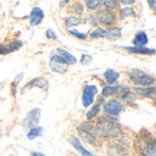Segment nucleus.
<instances>
[{
    "mask_svg": "<svg viewBox=\"0 0 156 156\" xmlns=\"http://www.w3.org/2000/svg\"><path fill=\"white\" fill-rule=\"evenodd\" d=\"M30 85H35V87H38V88H41V90H48L49 88V83H48V80H46L45 77H38V78H35V80H32L29 84H26V85L22 88V93L23 91H26Z\"/></svg>",
    "mask_w": 156,
    "mask_h": 156,
    "instance_id": "14",
    "label": "nucleus"
},
{
    "mask_svg": "<svg viewBox=\"0 0 156 156\" xmlns=\"http://www.w3.org/2000/svg\"><path fill=\"white\" fill-rule=\"evenodd\" d=\"M22 78H23V74H19V75H17V77H16V80L13 81V87H16L17 84H19V81H20Z\"/></svg>",
    "mask_w": 156,
    "mask_h": 156,
    "instance_id": "38",
    "label": "nucleus"
},
{
    "mask_svg": "<svg viewBox=\"0 0 156 156\" xmlns=\"http://www.w3.org/2000/svg\"><path fill=\"white\" fill-rule=\"evenodd\" d=\"M30 156H45L44 153H39V152H32L30 153Z\"/></svg>",
    "mask_w": 156,
    "mask_h": 156,
    "instance_id": "39",
    "label": "nucleus"
},
{
    "mask_svg": "<svg viewBox=\"0 0 156 156\" xmlns=\"http://www.w3.org/2000/svg\"><path fill=\"white\" fill-rule=\"evenodd\" d=\"M101 5H104L107 10L117 12V9L120 7V2L119 0H101Z\"/></svg>",
    "mask_w": 156,
    "mask_h": 156,
    "instance_id": "26",
    "label": "nucleus"
},
{
    "mask_svg": "<svg viewBox=\"0 0 156 156\" xmlns=\"http://www.w3.org/2000/svg\"><path fill=\"white\" fill-rule=\"evenodd\" d=\"M95 134L100 140H108V142H116L123 136V129L119 124L114 117L108 116H97L94 124Z\"/></svg>",
    "mask_w": 156,
    "mask_h": 156,
    "instance_id": "1",
    "label": "nucleus"
},
{
    "mask_svg": "<svg viewBox=\"0 0 156 156\" xmlns=\"http://www.w3.org/2000/svg\"><path fill=\"white\" fill-rule=\"evenodd\" d=\"M123 110H124V104H123L120 100L114 98V97L106 100L104 104H103V112H104V114L108 117H114V119H116Z\"/></svg>",
    "mask_w": 156,
    "mask_h": 156,
    "instance_id": "5",
    "label": "nucleus"
},
{
    "mask_svg": "<svg viewBox=\"0 0 156 156\" xmlns=\"http://www.w3.org/2000/svg\"><path fill=\"white\" fill-rule=\"evenodd\" d=\"M87 19H88L87 22H88V23H91L93 26H95V25H97V20H95V16H93V15H90V16L87 17Z\"/></svg>",
    "mask_w": 156,
    "mask_h": 156,
    "instance_id": "34",
    "label": "nucleus"
},
{
    "mask_svg": "<svg viewBox=\"0 0 156 156\" xmlns=\"http://www.w3.org/2000/svg\"><path fill=\"white\" fill-rule=\"evenodd\" d=\"M104 38L108 41H117L122 38V29L119 26H110L108 29H106L104 32Z\"/></svg>",
    "mask_w": 156,
    "mask_h": 156,
    "instance_id": "17",
    "label": "nucleus"
},
{
    "mask_svg": "<svg viewBox=\"0 0 156 156\" xmlns=\"http://www.w3.org/2000/svg\"><path fill=\"white\" fill-rule=\"evenodd\" d=\"M0 137H2V130H0Z\"/></svg>",
    "mask_w": 156,
    "mask_h": 156,
    "instance_id": "40",
    "label": "nucleus"
},
{
    "mask_svg": "<svg viewBox=\"0 0 156 156\" xmlns=\"http://www.w3.org/2000/svg\"><path fill=\"white\" fill-rule=\"evenodd\" d=\"M104 32H106V29H104V28H94V30H91L88 36H90L91 39L104 38Z\"/></svg>",
    "mask_w": 156,
    "mask_h": 156,
    "instance_id": "28",
    "label": "nucleus"
},
{
    "mask_svg": "<svg viewBox=\"0 0 156 156\" xmlns=\"http://www.w3.org/2000/svg\"><path fill=\"white\" fill-rule=\"evenodd\" d=\"M124 51H127L130 54H136V55H155V49L153 48H137V46H124Z\"/></svg>",
    "mask_w": 156,
    "mask_h": 156,
    "instance_id": "15",
    "label": "nucleus"
},
{
    "mask_svg": "<svg viewBox=\"0 0 156 156\" xmlns=\"http://www.w3.org/2000/svg\"><path fill=\"white\" fill-rule=\"evenodd\" d=\"M133 93L136 95H140L143 98H153L155 97V85H149V87H133Z\"/></svg>",
    "mask_w": 156,
    "mask_h": 156,
    "instance_id": "11",
    "label": "nucleus"
},
{
    "mask_svg": "<svg viewBox=\"0 0 156 156\" xmlns=\"http://www.w3.org/2000/svg\"><path fill=\"white\" fill-rule=\"evenodd\" d=\"M127 77L129 81L134 84V87H149V85H153V83H155V78L152 77L151 74L140 71V69L127 71Z\"/></svg>",
    "mask_w": 156,
    "mask_h": 156,
    "instance_id": "3",
    "label": "nucleus"
},
{
    "mask_svg": "<svg viewBox=\"0 0 156 156\" xmlns=\"http://www.w3.org/2000/svg\"><path fill=\"white\" fill-rule=\"evenodd\" d=\"M54 55H58L59 58H62L67 65H74V64H77V58H75L73 54H69L68 51L62 49V48H56V49H54Z\"/></svg>",
    "mask_w": 156,
    "mask_h": 156,
    "instance_id": "12",
    "label": "nucleus"
},
{
    "mask_svg": "<svg viewBox=\"0 0 156 156\" xmlns=\"http://www.w3.org/2000/svg\"><path fill=\"white\" fill-rule=\"evenodd\" d=\"M42 132H44V129H42V127H38V126H35V127L29 129V132H28V139H29V140L36 139V137H39V136L42 134Z\"/></svg>",
    "mask_w": 156,
    "mask_h": 156,
    "instance_id": "27",
    "label": "nucleus"
},
{
    "mask_svg": "<svg viewBox=\"0 0 156 156\" xmlns=\"http://www.w3.org/2000/svg\"><path fill=\"white\" fill-rule=\"evenodd\" d=\"M84 6L90 12H98L101 9V0H84Z\"/></svg>",
    "mask_w": 156,
    "mask_h": 156,
    "instance_id": "25",
    "label": "nucleus"
},
{
    "mask_svg": "<svg viewBox=\"0 0 156 156\" xmlns=\"http://www.w3.org/2000/svg\"><path fill=\"white\" fill-rule=\"evenodd\" d=\"M97 87L94 84H85L83 88V106L90 107L95 101V94H97Z\"/></svg>",
    "mask_w": 156,
    "mask_h": 156,
    "instance_id": "8",
    "label": "nucleus"
},
{
    "mask_svg": "<svg viewBox=\"0 0 156 156\" xmlns=\"http://www.w3.org/2000/svg\"><path fill=\"white\" fill-rule=\"evenodd\" d=\"M49 68L54 71V73L64 74V73H67L68 65L65 64V61H64L62 58H59L58 55H52L49 59Z\"/></svg>",
    "mask_w": 156,
    "mask_h": 156,
    "instance_id": "9",
    "label": "nucleus"
},
{
    "mask_svg": "<svg viewBox=\"0 0 156 156\" xmlns=\"http://www.w3.org/2000/svg\"><path fill=\"white\" fill-rule=\"evenodd\" d=\"M69 3H71V0H61V2H59V7L64 9V7H67Z\"/></svg>",
    "mask_w": 156,
    "mask_h": 156,
    "instance_id": "36",
    "label": "nucleus"
},
{
    "mask_svg": "<svg viewBox=\"0 0 156 156\" xmlns=\"http://www.w3.org/2000/svg\"><path fill=\"white\" fill-rule=\"evenodd\" d=\"M147 42H149V36H147L146 32L139 30L137 34L134 35V38H133V45L134 46H137V48H143V46L147 45Z\"/></svg>",
    "mask_w": 156,
    "mask_h": 156,
    "instance_id": "16",
    "label": "nucleus"
},
{
    "mask_svg": "<svg viewBox=\"0 0 156 156\" xmlns=\"http://www.w3.org/2000/svg\"><path fill=\"white\" fill-rule=\"evenodd\" d=\"M117 12L119 13H116L117 15V19H122V20H126V19H129V17H133L136 13H134L133 7H130V6H124V7H119L117 9Z\"/></svg>",
    "mask_w": 156,
    "mask_h": 156,
    "instance_id": "20",
    "label": "nucleus"
},
{
    "mask_svg": "<svg viewBox=\"0 0 156 156\" xmlns=\"http://www.w3.org/2000/svg\"><path fill=\"white\" fill-rule=\"evenodd\" d=\"M0 100H2V98H0Z\"/></svg>",
    "mask_w": 156,
    "mask_h": 156,
    "instance_id": "41",
    "label": "nucleus"
},
{
    "mask_svg": "<svg viewBox=\"0 0 156 156\" xmlns=\"http://www.w3.org/2000/svg\"><path fill=\"white\" fill-rule=\"evenodd\" d=\"M97 15H95V20L98 25L101 26H116V22L119 20L117 19V15L116 12H110L107 10V9H100L98 12H95Z\"/></svg>",
    "mask_w": 156,
    "mask_h": 156,
    "instance_id": "6",
    "label": "nucleus"
},
{
    "mask_svg": "<svg viewBox=\"0 0 156 156\" xmlns=\"http://www.w3.org/2000/svg\"><path fill=\"white\" fill-rule=\"evenodd\" d=\"M103 78H104V81H106L107 84H116L117 80L120 78V73L116 71V69H113V68H110V69H106V71H104Z\"/></svg>",
    "mask_w": 156,
    "mask_h": 156,
    "instance_id": "19",
    "label": "nucleus"
},
{
    "mask_svg": "<svg viewBox=\"0 0 156 156\" xmlns=\"http://www.w3.org/2000/svg\"><path fill=\"white\" fill-rule=\"evenodd\" d=\"M149 134H146L145 137L139 136V137L136 139V149H139V152L143 156H155L156 155L155 142H153V139H152Z\"/></svg>",
    "mask_w": 156,
    "mask_h": 156,
    "instance_id": "4",
    "label": "nucleus"
},
{
    "mask_svg": "<svg viewBox=\"0 0 156 156\" xmlns=\"http://www.w3.org/2000/svg\"><path fill=\"white\" fill-rule=\"evenodd\" d=\"M68 32H69V35H73V36H75V38H78V39H81V41H85V39L88 38V35H87V34L78 32V30H75V29H69Z\"/></svg>",
    "mask_w": 156,
    "mask_h": 156,
    "instance_id": "29",
    "label": "nucleus"
},
{
    "mask_svg": "<svg viewBox=\"0 0 156 156\" xmlns=\"http://www.w3.org/2000/svg\"><path fill=\"white\" fill-rule=\"evenodd\" d=\"M7 54H10L9 45L7 44H0V55H7Z\"/></svg>",
    "mask_w": 156,
    "mask_h": 156,
    "instance_id": "31",
    "label": "nucleus"
},
{
    "mask_svg": "<svg viewBox=\"0 0 156 156\" xmlns=\"http://www.w3.org/2000/svg\"><path fill=\"white\" fill-rule=\"evenodd\" d=\"M39 117H41V110L39 108H34L26 114V117L23 119V127L25 129H32L39 123Z\"/></svg>",
    "mask_w": 156,
    "mask_h": 156,
    "instance_id": "10",
    "label": "nucleus"
},
{
    "mask_svg": "<svg viewBox=\"0 0 156 156\" xmlns=\"http://www.w3.org/2000/svg\"><path fill=\"white\" fill-rule=\"evenodd\" d=\"M84 10H85V7H84V5L81 3V2H75V3H73V5L69 6V12L73 13L74 16H83Z\"/></svg>",
    "mask_w": 156,
    "mask_h": 156,
    "instance_id": "24",
    "label": "nucleus"
},
{
    "mask_svg": "<svg viewBox=\"0 0 156 156\" xmlns=\"http://www.w3.org/2000/svg\"><path fill=\"white\" fill-rule=\"evenodd\" d=\"M9 45V49H10V52H13V51H17L19 48H22V41H13V42H10Z\"/></svg>",
    "mask_w": 156,
    "mask_h": 156,
    "instance_id": "30",
    "label": "nucleus"
},
{
    "mask_svg": "<svg viewBox=\"0 0 156 156\" xmlns=\"http://www.w3.org/2000/svg\"><path fill=\"white\" fill-rule=\"evenodd\" d=\"M91 61H93V58L90 55H83V58H81V64H83V65H87V64Z\"/></svg>",
    "mask_w": 156,
    "mask_h": 156,
    "instance_id": "32",
    "label": "nucleus"
},
{
    "mask_svg": "<svg viewBox=\"0 0 156 156\" xmlns=\"http://www.w3.org/2000/svg\"><path fill=\"white\" fill-rule=\"evenodd\" d=\"M46 38L48 39H54V41H56V35L54 34V32H52V30H51V29H48V30H46Z\"/></svg>",
    "mask_w": 156,
    "mask_h": 156,
    "instance_id": "33",
    "label": "nucleus"
},
{
    "mask_svg": "<svg viewBox=\"0 0 156 156\" xmlns=\"http://www.w3.org/2000/svg\"><path fill=\"white\" fill-rule=\"evenodd\" d=\"M147 3H149V6H151V10L155 12V9H156V2L155 0H147Z\"/></svg>",
    "mask_w": 156,
    "mask_h": 156,
    "instance_id": "37",
    "label": "nucleus"
},
{
    "mask_svg": "<svg viewBox=\"0 0 156 156\" xmlns=\"http://www.w3.org/2000/svg\"><path fill=\"white\" fill-rule=\"evenodd\" d=\"M101 103H103V98L100 97V100L97 101V103H93L91 104V108H90V112H87V120H93L95 117L98 116V113L101 112Z\"/></svg>",
    "mask_w": 156,
    "mask_h": 156,
    "instance_id": "22",
    "label": "nucleus"
},
{
    "mask_svg": "<svg viewBox=\"0 0 156 156\" xmlns=\"http://www.w3.org/2000/svg\"><path fill=\"white\" fill-rule=\"evenodd\" d=\"M44 17H45L44 10H42L41 7H34L32 12H30V15H29V23H30V26H36V25H39V23L42 22Z\"/></svg>",
    "mask_w": 156,
    "mask_h": 156,
    "instance_id": "13",
    "label": "nucleus"
},
{
    "mask_svg": "<svg viewBox=\"0 0 156 156\" xmlns=\"http://www.w3.org/2000/svg\"><path fill=\"white\" fill-rule=\"evenodd\" d=\"M119 91V85L117 84H108V85H104L103 87V91H101V98H112L117 94Z\"/></svg>",
    "mask_w": 156,
    "mask_h": 156,
    "instance_id": "18",
    "label": "nucleus"
},
{
    "mask_svg": "<svg viewBox=\"0 0 156 156\" xmlns=\"http://www.w3.org/2000/svg\"><path fill=\"white\" fill-rule=\"evenodd\" d=\"M77 132H78L80 139L84 140L85 143L93 145V146H98V145H100V139H98V137H97V134H95L94 124L90 122V120L81 123V124H78Z\"/></svg>",
    "mask_w": 156,
    "mask_h": 156,
    "instance_id": "2",
    "label": "nucleus"
},
{
    "mask_svg": "<svg viewBox=\"0 0 156 156\" xmlns=\"http://www.w3.org/2000/svg\"><path fill=\"white\" fill-rule=\"evenodd\" d=\"M117 100H120L123 104H130L134 106V103L137 100V95L133 93L132 87L129 85H119V91H117Z\"/></svg>",
    "mask_w": 156,
    "mask_h": 156,
    "instance_id": "7",
    "label": "nucleus"
},
{
    "mask_svg": "<svg viewBox=\"0 0 156 156\" xmlns=\"http://www.w3.org/2000/svg\"><path fill=\"white\" fill-rule=\"evenodd\" d=\"M119 2L124 6H130V5H133V3H136V0H119Z\"/></svg>",
    "mask_w": 156,
    "mask_h": 156,
    "instance_id": "35",
    "label": "nucleus"
},
{
    "mask_svg": "<svg viewBox=\"0 0 156 156\" xmlns=\"http://www.w3.org/2000/svg\"><path fill=\"white\" fill-rule=\"evenodd\" d=\"M69 142H71V145L75 147V151H78L80 153H81V156H95V155H93L91 152L87 151V149H85V147H84V146L80 143V139H78L77 136H71Z\"/></svg>",
    "mask_w": 156,
    "mask_h": 156,
    "instance_id": "21",
    "label": "nucleus"
},
{
    "mask_svg": "<svg viewBox=\"0 0 156 156\" xmlns=\"http://www.w3.org/2000/svg\"><path fill=\"white\" fill-rule=\"evenodd\" d=\"M83 23H87V20L80 16H71V17H67V19H65V26H67V28L78 26V25H83Z\"/></svg>",
    "mask_w": 156,
    "mask_h": 156,
    "instance_id": "23",
    "label": "nucleus"
}]
</instances>
